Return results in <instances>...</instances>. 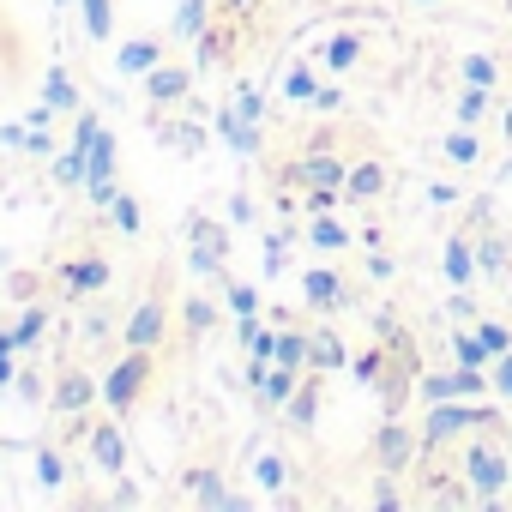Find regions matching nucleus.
<instances>
[{"label":"nucleus","instance_id":"f257e3e1","mask_svg":"<svg viewBox=\"0 0 512 512\" xmlns=\"http://www.w3.org/2000/svg\"><path fill=\"white\" fill-rule=\"evenodd\" d=\"M464 482H470L476 506H500V500H506V482H512V470H506V452L494 446V434L464 446Z\"/></svg>","mask_w":512,"mask_h":512},{"label":"nucleus","instance_id":"f03ea898","mask_svg":"<svg viewBox=\"0 0 512 512\" xmlns=\"http://www.w3.org/2000/svg\"><path fill=\"white\" fill-rule=\"evenodd\" d=\"M344 175H350V163L332 157V145H314L308 157H296V163L278 169V181H290L302 193H344Z\"/></svg>","mask_w":512,"mask_h":512},{"label":"nucleus","instance_id":"7ed1b4c3","mask_svg":"<svg viewBox=\"0 0 512 512\" xmlns=\"http://www.w3.org/2000/svg\"><path fill=\"white\" fill-rule=\"evenodd\" d=\"M145 386H151V350H127V356L109 368V380H103V404H109L115 416H127V410L145 398Z\"/></svg>","mask_w":512,"mask_h":512},{"label":"nucleus","instance_id":"20e7f679","mask_svg":"<svg viewBox=\"0 0 512 512\" xmlns=\"http://www.w3.org/2000/svg\"><path fill=\"white\" fill-rule=\"evenodd\" d=\"M187 241H193L187 266H193L199 278H223V266H229V229L211 223V217H187Z\"/></svg>","mask_w":512,"mask_h":512},{"label":"nucleus","instance_id":"39448f33","mask_svg":"<svg viewBox=\"0 0 512 512\" xmlns=\"http://www.w3.org/2000/svg\"><path fill=\"white\" fill-rule=\"evenodd\" d=\"M416 458H422V428H404L398 416H386L380 434H374V464L392 470V476H404Z\"/></svg>","mask_w":512,"mask_h":512},{"label":"nucleus","instance_id":"423d86ee","mask_svg":"<svg viewBox=\"0 0 512 512\" xmlns=\"http://www.w3.org/2000/svg\"><path fill=\"white\" fill-rule=\"evenodd\" d=\"M181 494H187L193 506H205V512H247V506H253L247 494L223 488V470H211V464H199V470H181Z\"/></svg>","mask_w":512,"mask_h":512},{"label":"nucleus","instance_id":"0eeeda50","mask_svg":"<svg viewBox=\"0 0 512 512\" xmlns=\"http://www.w3.org/2000/svg\"><path fill=\"white\" fill-rule=\"evenodd\" d=\"M97 398H103V386H97L85 368H61L55 386H49V410H55V416H79V410H91Z\"/></svg>","mask_w":512,"mask_h":512},{"label":"nucleus","instance_id":"6e6552de","mask_svg":"<svg viewBox=\"0 0 512 512\" xmlns=\"http://www.w3.org/2000/svg\"><path fill=\"white\" fill-rule=\"evenodd\" d=\"M247 380H253V392H260V404L284 410V404L296 398V386H302V368H284V362H260V356H253Z\"/></svg>","mask_w":512,"mask_h":512},{"label":"nucleus","instance_id":"1a4fd4ad","mask_svg":"<svg viewBox=\"0 0 512 512\" xmlns=\"http://www.w3.org/2000/svg\"><path fill=\"white\" fill-rule=\"evenodd\" d=\"M163 332H169V308H163V296H145V302L127 314V326H121L127 350H157Z\"/></svg>","mask_w":512,"mask_h":512},{"label":"nucleus","instance_id":"9d476101","mask_svg":"<svg viewBox=\"0 0 512 512\" xmlns=\"http://www.w3.org/2000/svg\"><path fill=\"white\" fill-rule=\"evenodd\" d=\"M386 193H392V169H386L380 157L350 163V175H344V199H350V205H374V199H386Z\"/></svg>","mask_w":512,"mask_h":512},{"label":"nucleus","instance_id":"9b49d317","mask_svg":"<svg viewBox=\"0 0 512 512\" xmlns=\"http://www.w3.org/2000/svg\"><path fill=\"white\" fill-rule=\"evenodd\" d=\"M416 506H446V512H464V506H476V494H470V482H458L452 470H428V476H422Z\"/></svg>","mask_w":512,"mask_h":512},{"label":"nucleus","instance_id":"f8f14e48","mask_svg":"<svg viewBox=\"0 0 512 512\" xmlns=\"http://www.w3.org/2000/svg\"><path fill=\"white\" fill-rule=\"evenodd\" d=\"M302 302H308L314 314H338V308H350V284H344L338 272H320V266H314V272L302 278Z\"/></svg>","mask_w":512,"mask_h":512},{"label":"nucleus","instance_id":"ddd939ff","mask_svg":"<svg viewBox=\"0 0 512 512\" xmlns=\"http://www.w3.org/2000/svg\"><path fill=\"white\" fill-rule=\"evenodd\" d=\"M187 85H193V73H187V67H169V61H157V67L145 73V97H151V109H175V103L187 97Z\"/></svg>","mask_w":512,"mask_h":512},{"label":"nucleus","instance_id":"4468645a","mask_svg":"<svg viewBox=\"0 0 512 512\" xmlns=\"http://www.w3.org/2000/svg\"><path fill=\"white\" fill-rule=\"evenodd\" d=\"M91 458H97L103 476H127V434H121V422H97L91 428Z\"/></svg>","mask_w":512,"mask_h":512},{"label":"nucleus","instance_id":"2eb2a0df","mask_svg":"<svg viewBox=\"0 0 512 512\" xmlns=\"http://www.w3.org/2000/svg\"><path fill=\"white\" fill-rule=\"evenodd\" d=\"M115 272H109V260H73V266H61V296L67 302H79V296H91V290H103Z\"/></svg>","mask_w":512,"mask_h":512},{"label":"nucleus","instance_id":"dca6fc26","mask_svg":"<svg viewBox=\"0 0 512 512\" xmlns=\"http://www.w3.org/2000/svg\"><path fill=\"white\" fill-rule=\"evenodd\" d=\"M440 260H446L452 290H470V284H476V241H470V235H452V241L440 247Z\"/></svg>","mask_w":512,"mask_h":512},{"label":"nucleus","instance_id":"f3484780","mask_svg":"<svg viewBox=\"0 0 512 512\" xmlns=\"http://www.w3.org/2000/svg\"><path fill=\"white\" fill-rule=\"evenodd\" d=\"M344 362H350V350H344V338H338L332 326L308 332V368H314V374H338Z\"/></svg>","mask_w":512,"mask_h":512},{"label":"nucleus","instance_id":"a211bd4d","mask_svg":"<svg viewBox=\"0 0 512 512\" xmlns=\"http://www.w3.org/2000/svg\"><path fill=\"white\" fill-rule=\"evenodd\" d=\"M217 133H223V145H229V151H241V157L260 151V121H241L235 109H217Z\"/></svg>","mask_w":512,"mask_h":512},{"label":"nucleus","instance_id":"6ab92c4d","mask_svg":"<svg viewBox=\"0 0 512 512\" xmlns=\"http://www.w3.org/2000/svg\"><path fill=\"white\" fill-rule=\"evenodd\" d=\"M157 61H163V43H157V37H133V43L115 49V67H121V73H139V79H145Z\"/></svg>","mask_w":512,"mask_h":512},{"label":"nucleus","instance_id":"aec40b11","mask_svg":"<svg viewBox=\"0 0 512 512\" xmlns=\"http://www.w3.org/2000/svg\"><path fill=\"white\" fill-rule=\"evenodd\" d=\"M284 416H290L296 428H314V422H320V374H314V368L302 374V386H296V398L284 404Z\"/></svg>","mask_w":512,"mask_h":512},{"label":"nucleus","instance_id":"412c9836","mask_svg":"<svg viewBox=\"0 0 512 512\" xmlns=\"http://www.w3.org/2000/svg\"><path fill=\"white\" fill-rule=\"evenodd\" d=\"M470 241H476V272L482 278H506L512 272V253H506L500 235H470Z\"/></svg>","mask_w":512,"mask_h":512},{"label":"nucleus","instance_id":"4be33fe9","mask_svg":"<svg viewBox=\"0 0 512 512\" xmlns=\"http://www.w3.org/2000/svg\"><path fill=\"white\" fill-rule=\"evenodd\" d=\"M356 235L332 217V211H314V223H308V247H320V253H338V247H350Z\"/></svg>","mask_w":512,"mask_h":512},{"label":"nucleus","instance_id":"5701e85b","mask_svg":"<svg viewBox=\"0 0 512 512\" xmlns=\"http://www.w3.org/2000/svg\"><path fill=\"white\" fill-rule=\"evenodd\" d=\"M43 332H49V308H43V302H25V314H19V326H13V344H19V350H37Z\"/></svg>","mask_w":512,"mask_h":512},{"label":"nucleus","instance_id":"b1692460","mask_svg":"<svg viewBox=\"0 0 512 512\" xmlns=\"http://www.w3.org/2000/svg\"><path fill=\"white\" fill-rule=\"evenodd\" d=\"M272 362H284V368H302V374H308V332L278 326V350H272Z\"/></svg>","mask_w":512,"mask_h":512},{"label":"nucleus","instance_id":"393cba45","mask_svg":"<svg viewBox=\"0 0 512 512\" xmlns=\"http://www.w3.org/2000/svg\"><path fill=\"white\" fill-rule=\"evenodd\" d=\"M163 145L181 151V157H199V151H205V133H199V121H169V127H163Z\"/></svg>","mask_w":512,"mask_h":512},{"label":"nucleus","instance_id":"a878e982","mask_svg":"<svg viewBox=\"0 0 512 512\" xmlns=\"http://www.w3.org/2000/svg\"><path fill=\"white\" fill-rule=\"evenodd\" d=\"M440 151L464 169V163H476V157H482V139H476V127H452V133L440 139Z\"/></svg>","mask_w":512,"mask_h":512},{"label":"nucleus","instance_id":"bb28decb","mask_svg":"<svg viewBox=\"0 0 512 512\" xmlns=\"http://www.w3.org/2000/svg\"><path fill=\"white\" fill-rule=\"evenodd\" d=\"M253 482H260L266 494H284V482H290V464H284L278 452H260V458H253Z\"/></svg>","mask_w":512,"mask_h":512},{"label":"nucleus","instance_id":"cd10ccee","mask_svg":"<svg viewBox=\"0 0 512 512\" xmlns=\"http://www.w3.org/2000/svg\"><path fill=\"white\" fill-rule=\"evenodd\" d=\"M452 356H458V368H482L494 350H488V344H482V332L470 326V332H452Z\"/></svg>","mask_w":512,"mask_h":512},{"label":"nucleus","instance_id":"c85d7f7f","mask_svg":"<svg viewBox=\"0 0 512 512\" xmlns=\"http://www.w3.org/2000/svg\"><path fill=\"white\" fill-rule=\"evenodd\" d=\"M79 13H85V31H91L97 43L115 37V7H109V0H79Z\"/></svg>","mask_w":512,"mask_h":512},{"label":"nucleus","instance_id":"c756f323","mask_svg":"<svg viewBox=\"0 0 512 512\" xmlns=\"http://www.w3.org/2000/svg\"><path fill=\"white\" fill-rule=\"evenodd\" d=\"M356 61H362V37H356V31H338V37L326 43V67L344 73V67H356Z\"/></svg>","mask_w":512,"mask_h":512},{"label":"nucleus","instance_id":"7c9ffc66","mask_svg":"<svg viewBox=\"0 0 512 512\" xmlns=\"http://www.w3.org/2000/svg\"><path fill=\"white\" fill-rule=\"evenodd\" d=\"M31 452H37V476H43V488H61V482H67V458H61L49 440H37Z\"/></svg>","mask_w":512,"mask_h":512},{"label":"nucleus","instance_id":"2f4dec72","mask_svg":"<svg viewBox=\"0 0 512 512\" xmlns=\"http://www.w3.org/2000/svg\"><path fill=\"white\" fill-rule=\"evenodd\" d=\"M284 97H290V103H308V109H314V97H320V79H314L308 67H290V73H284Z\"/></svg>","mask_w":512,"mask_h":512},{"label":"nucleus","instance_id":"473e14b6","mask_svg":"<svg viewBox=\"0 0 512 512\" xmlns=\"http://www.w3.org/2000/svg\"><path fill=\"white\" fill-rule=\"evenodd\" d=\"M488 115V85H464L458 91V127H476Z\"/></svg>","mask_w":512,"mask_h":512},{"label":"nucleus","instance_id":"72a5a7b5","mask_svg":"<svg viewBox=\"0 0 512 512\" xmlns=\"http://www.w3.org/2000/svg\"><path fill=\"white\" fill-rule=\"evenodd\" d=\"M55 187H85V151L79 145H67L55 157Z\"/></svg>","mask_w":512,"mask_h":512},{"label":"nucleus","instance_id":"f704fd0d","mask_svg":"<svg viewBox=\"0 0 512 512\" xmlns=\"http://www.w3.org/2000/svg\"><path fill=\"white\" fill-rule=\"evenodd\" d=\"M43 97H49L55 109H79V91H73V79H67L61 67H49V79H43Z\"/></svg>","mask_w":512,"mask_h":512},{"label":"nucleus","instance_id":"c9c22d12","mask_svg":"<svg viewBox=\"0 0 512 512\" xmlns=\"http://www.w3.org/2000/svg\"><path fill=\"white\" fill-rule=\"evenodd\" d=\"M109 217H115V229H121V235H139V223H145V211H139V199H133V193H115Z\"/></svg>","mask_w":512,"mask_h":512},{"label":"nucleus","instance_id":"e433bc0d","mask_svg":"<svg viewBox=\"0 0 512 512\" xmlns=\"http://www.w3.org/2000/svg\"><path fill=\"white\" fill-rule=\"evenodd\" d=\"M223 302H229L235 314H260V290H253V284H235V278H223Z\"/></svg>","mask_w":512,"mask_h":512},{"label":"nucleus","instance_id":"4c0bfd02","mask_svg":"<svg viewBox=\"0 0 512 512\" xmlns=\"http://www.w3.org/2000/svg\"><path fill=\"white\" fill-rule=\"evenodd\" d=\"M464 85H488V91H494V85H500V67H494L488 55H464Z\"/></svg>","mask_w":512,"mask_h":512},{"label":"nucleus","instance_id":"58836bf2","mask_svg":"<svg viewBox=\"0 0 512 512\" xmlns=\"http://www.w3.org/2000/svg\"><path fill=\"white\" fill-rule=\"evenodd\" d=\"M181 320H187V332H193V338H205V332H211V326H217V308H211V302H199V296H193V302H187V308H181Z\"/></svg>","mask_w":512,"mask_h":512},{"label":"nucleus","instance_id":"ea45409f","mask_svg":"<svg viewBox=\"0 0 512 512\" xmlns=\"http://www.w3.org/2000/svg\"><path fill=\"white\" fill-rule=\"evenodd\" d=\"M13 392H19L25 404H49V380H43L37 368H19V380H13Z\"/></svg>","mask_w":512,"mask_h":512},{"label":"nucleus","instance_id":"a19ab883","mask_svg":"<svg viewBox=\"0 0 512 512\" xmlns=\"http://www.w3.org/2000/svg\"><path fill=\"white\" fill-rule=\"evenodd\" d=\"M109 326H115V320H109L103 308H85V320H79V332H85V344H109Z\"/></svg>","mask_w":512,"mask_h":512},{"label":"nucleus","instance_id":"79ce46f5","mask_svg":"<svg viewBox=\"0 0 512 512\" xmlns=\"http://www.w3.org/2000/svg\"><path fill=\"white\" fill-rule=\"evenodd\" d=\"M350 368H356L362 386H380V374H386V350H368V356H356Z\"/></svg>","mask_w":512,"mask_h":512},{"label":"nucleus","instance_id":"37998d69","mask_svg":"<svg viewBox=\"0 0 512 512\" xmlns=\"http://www.w3.org/2000/svg\"><path fill=\"white\" fill-rule=\"evenodd\" d=\"M368 506H404V488H398V476H392V470H380V482H374Z\"/></svg>","mask_w":512,"mask_h":512},{"label":"nucleus","instance_id":"c03bdc74","mask_svg":"<svg viewBox=\"0 0 512 512\" xmlns=\"http://www.w3.org/2000/svg\"><path fill=\"white\" fill-rule=\"evenodd\" d=\"M476 332H482V344H488L494 356H506V350H512V326H500V320H476Z\"/></svg>","mask_w":512,"mask_h":512},{"label":"nucleus","instance_id":"a18cd8bd","mask_svg":"<svg viewBox=\"0 0 512 512\" xmlns=\"http://www.w3.org/2000/svg\"><path fill=\"white\" fill-rule=\"evenodd\" d=\"M229 109H235V115H241V121H260V115H266V97H260V91H253V85H241V91H235V103H229Z\"/></svg>","mask_w":512,"mask_h":512},{"label":"nucleus","instance_id":"49530a36","mask_svg":"<svg viewBox=\"0 0 512 512\" xmlns=\"http://www.w3.org/2000/svg\"><path fill=\"white\" fill-rule=\"evenodd\" d=\"M7 296H13V302H37V296H43V278H37V272H19V278L7 284Z\"/></svg>","mask_w":512,"mask_h":512},{"label":"nucleus","instance_id":"de8ad7c7","mask_svg":"<svg viewBox=\"0 0 512 512\" xmlns=\"http://www.w3.org/2000/svg\"><path fill=\"white\" fill-rule=\"evenodd\" d=\"M284 260H290V235H266V272L272 278L284 272Z\"/></svg>","mask_w":512,"mask_h":512},{"label":"nucleus","instance_id":"09e8293b","mask_svg":"<svg viewBox=\"0 0 512 512\" xmlns=\"http://www.w3.org/2000/svg\"><path fill=\"white\" fill-rule=\"evenodd\" d=\"M494 392H500V398H512V350H506V356H494Z\"/></svg>","mask_w":512,"mask_h":512},{"label":"nucleus","instance_id":"8fccbe9b","mask_svg":"<svg viewBox=\"0 0 512 512\" xmlns=\"http://www.w3.org/2000/svg\"><path fill=\"white\" fill-rule=\"evenodd\" d=\"M97 133H103V127H97V115H79V127H73V145H79V151H91V139H97Z\"/></svg>","mask_w":512,"mask_h":512},{"label":"nucleus","instance_id":"3c124183","mask_svg":"<svg viewBox=\"0 0 512 512\" xmlns=\"http://www.w3.org/2000/svg\"><path fill=\"white\" fill-rule=\"evenodd\" d=\"M434 205H458L464 199V187H452V181H434V193H428Z\"/></svg>","mask_w":512,"mask_h":512},{"label":"nucleus","instance_id":"603ef678","mask_svg":"<svg viewBox=\"0 0 512 512\" xmlns=\"http://www.w3.org/2000/svg\"><path fill=\"white\" fill-rule=\"evenodd\" d=\"M446 314H452V320H476V302H470V296H464V290H458V296H452V302H446Z\"/></svg>","mask_w":512,"mask_h":512},{"label":"nucleus","instance_id":"864d4df0","mask_svg":"<svg viewBox=\"0 0 512 512\" xmlns=\"http://www.w3.org/2000/svg\"><path fill=\"white\" fill-rule=\"evenodd\" d=\"M103 506H139V488H133V482H127V476H121V488H115V494H109V500H103Z\"/></svg>","mask_w":512,"mask_h":512},{"label":"nucleus","instance_id":"5fc2aeb1","mask_svg":"<svg viewBox=\"0 0 512 512\" xmlns=\"http://www.w3.org/2000/svg\"><path fill=\"white\" fill-rule=\"evenodd\" d=\"M314 109H326V115H332V109H344V91H338V85H326V91L314 97Z\"/></svg>","mask_w":512,"mask_h":512},{"label":"nucleus","instance_id":"6e6d98bb","mask_svg":"<svg viewBox=\"0 0 512 512\" xmlns=\"http://www.w3.org/2000/svg\"><path fill=\"white\" fill-rule=\"evenodd\" d=\"M223 13L229 19H247V13H260V0H223Z\"/></svg>","mask_w":512,"mask_h":512},{"label":"nucleus","instance_id":"4d7b16f0","mask_svg":"<svg viewBox=\"0 0 512 512\" xmlns=\"http://www.w3.org/2000/svg\"><path fill=\"white\" fill-rule=\"evenodd\" d=\"M338 199H344V193H308V211H332Z\"/></svg>","mask_w":512,"mask_h":512},{"label":"nucleus","instance_id":"13d9d810","mask_svg":"<svg viewBox=\"0 0 512 512\" xmlns=\"http://www.w3.org/2000/svg\"><path fill=\"white\" fill-rule=\"evenodd\" d=\"M13 380H19V368H13V350H7L0 356V386H13Z\"/></svg>","mask_w":512,"mask_h":512},{"label":"nucleus","instance_id":"bf43d9fd","mask_svg":"<svg viewBox=\"0 0 512 512\" xmlns=\"http://www.w3.org/2000/svg\"><path fill=\"white\" fill-rule=\"evenodd\" d=\"M500 139L512 145V103H506V115H500Z\"/></svg>","mask_w":512,"mask_h":512},{"label":"nucleus","instance_id":"052dcab7","mask_svg":"<svg viewBox=\"0 0 512 512\" xmlns=\"http://www.w3.org/2000/svg\"><path fill=\"white\" fill-rule=\"evenodd\" d=\"M7 350H19V344H13V332H0V356H7Z\"/></svg>","mask_w":512,"mask_h":512},{"label":"nucleus","instance_id":"680f3d73","mask_svg":"<svg viewBox=\"0 0 512 512\" xmlns=\"http://www.w3.org/2000/svg\"><path fill=\"white\" fill-rule=\"evenodd\" d=\"M500 7H506V13H512V0H500Z\"/></svg>","mask_w":512,"mask_h":512}]
</instances>
